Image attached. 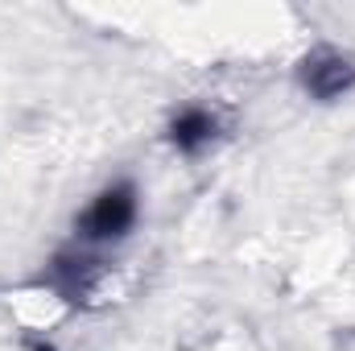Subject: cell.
<instances>
[{"label": "cell", "mask_w": 355, "mask_h": 351, "mask_svg": "<svg viewBox=\"0 0 355 351\" xmlns=\"http://www.w3.org/2000/svg\"><path fill=\"white\" fill-rule=\"evenodd\" d=\"M132 223H137V190L128 182H116V186H107V190H99L91 198V207L79 219V236L95 240V244L124 240Z\"/></svg>", "instance_id": "obj_1"}, {"label": "cell", "mask_w": 355, "mask_h": 351, "mask_svg": "<svg viewBox=\"0 0 355 351\" xmlns=\"http://www.w3.org/2000/svg\"><path fill=\"white\" fill-rule=\"evenodd\" d=\"M302 87L310 91L314 99L331 103V99H343L347 91H355V58L343 50H314L302 71H297Z\"/></svg>", "instance_id": "obj_2"}, {"label": "cell", "mask_w": 355, "mask_h": 351, "mask_svg": "<svg viewBox=\"0 0 355 351\" xmlns=\"http://www.w3.org/2000/svg\"><path fill=\"white\" fill-rule=\"evenodd\" d=\"M91 277H95V261L87 257H75V252H62L50 264V285L67 298V302H83L91 293Z\"/></svg>", "instance_id": "obj_3"}, {"label": "cell", "mask_w": 355, "mask_h": 351, "mask_svg": "<svg viewBox=\"0 0 355 351\" xmlns=\"http://www.w3.org/2000/svg\"><path fill=\"white\" fill-rule=\"evenodd\" d=\"M215 137V116L207 108H186L170 120V145L178 153H198Z\"/></svg>", "instance_id": "obj_4"}, {"label": "cell", "mask_w": 355, "mask_h": 351, "mask_svg": "<svg viewBox=\"0 0 355 351\" xmlns=\"http://www.w3.org/2000/svg\"><path fill=\"white\" fill-rule=\"evenodd\" d=\"M33 351H54L50 343H33Z\"/></svg>", "instance_id": "obj_5"}]
</instances>
